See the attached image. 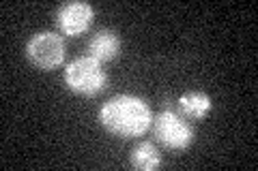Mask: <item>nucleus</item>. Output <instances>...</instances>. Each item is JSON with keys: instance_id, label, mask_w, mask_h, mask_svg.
<instances>
[{"instance_id": "1", "label": "nucleus", "mask_w": 258, "mask_h": 171, "mask_svg": "<svg viewBox=\"0 0 258 171\" xmlns=\"http://www.w3.org/2000/svg\"><path fill=\"white\" fill-rule=\"evenodd\" d=\"M101 126L120 139L142 137L153 124V113L149 103L134 94H118L101 105L99 113Z\"/></svg>"}, {"instance_id": "2", "label": "nucleus", "mask_w": 258, "mask_h": 171, "mask_svg": "<svg viewBox=\"0 0 258 171\" xmlns=\"http://www.w3.org/2000/svg\"><path fill=\"white\" fill-rule=\"evenodd\" d=\"M64 84L71 92L82 96L99 94L108 84V73L103 71L101 62L91 56H80L71 60L64 69Z\"/></svg>"}, {"instance_id": "3", "label": "nucleus", "mask_w": 258, "mask_h": 171, "mask_svg": "<svg viewBox=\"0 0 258 171\" xmlns=\"http://www.w3.org/2000/svg\"><path fill=\"white\" fill-rule=\"evenodd\" d=\"M153 133L170 150H185L194 141V126L174 109H164L153 118Z\"/></svg>"}, {"instance_id": "4", "label": "nucleus", "mask_w": 258, "mask_h": 171, "mask_svg": "<svg viewBox=\"0 0 258 171\" xmlns=\"http://www.w3.org/2000/svg\"><path fill=\"white\" fill-rule=\"evenodd\" d=\"M26 58L35 67L52 71L64 60V41L56 32H37L26 43Z\"/></svg>"}, {"instance_id": "5", "label": "nucleus", "mask_w": 258, "mask_h": 171, "mask_svg": "<svg viewBox=\"0 0 258 171\" xmlns=\"http://www.w3.org/2000/svg\"><path fill=\"white\" fill-rule=\"evenodd\" d=\"M95 18V7L84 0H76V3H67L56 11V26L62 35L78 37L91 28Z\"/></svg>"}, {"instance_id": "6", "label": "nucleus", "mask_w": 258, "mask_h": 171, "mask_svg": "<svg viewBox=\"0 0 258 171\" xmlns=\"http://www.w3.org/2000/svg\"><path fill=\"white\" fill-rule=\"evenodd\" d=\"M120 54V37L114 30L101 28L88 41V56L99 62H110Z\"/></svg>"}, {"instance_id": "7", "label": "nucleus", "mask_w": 258, "mask_h": 171, "mask_svg": "<svg viewBox=\"0 0 258 171\" xmlns=\"http://www.w3.org/2000/svg\"><path fill=\"white\" fill-rule=\"evenodd\" d=\"M211 109H213L211 96L207 92H200V90L185 92L183 96H179V101H176V111L187 120H203L211 113Z\"/></svg>"}, {"instance_id": "8", "label": "nucleus", "mask_w": 258, "mask_h": 171, "mask_svg": "<svg viewBox=\"0 0 258 171\" xmlns=\"http://www.w3.org/2000/svg\"><path fill=\"white\" fill-rule=\"evenodd\" d=\"M129 165H132L134 169H140V171H153V169H157L161 165V154L151 141H140L132 150Z\"/></svg>"}]
</instances>
